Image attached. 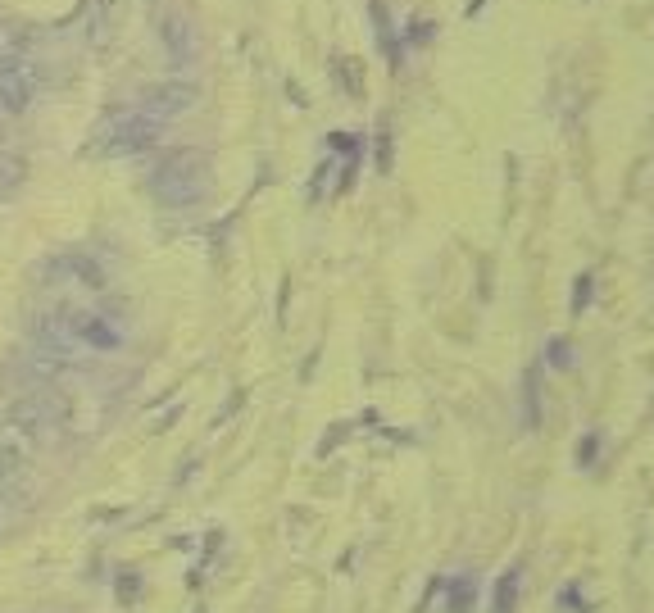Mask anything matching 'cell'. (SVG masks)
Returning a JSON list of instances; mask_svg holds the SVG:
<instances>
[{
    "mask_svg": "<svg viewBox=\"0 0 654 613\" xmlns=\"http://www.w3.org/2000/svg\"><path fill=\"white\" fill-rule=\"evenodd\" d=\"M0 509H5V505H0Z\"/></svg>",
    "mask_w": 654,
    "mask_h": 613,
    "instance_id": "15",
    "label": "cell"
},
{
    "mask_svg": "<svg viewBox=\"0 0 654 613\" xmlns=\"http://www.w3.org/2000/svg\"><path fill=\"white\" fill-rule=\"evenodd\" d=\"M69 327L87 355H109L123 346V323H114L109 314H91V309H69Z\"/></svg>",
    "mask_w": 654,
    "mask_h": 613,
    "instance_id": "4",
    "label": "cell"
},
{
    "mask_svg": "<svg viewBox=\"0 0 654 613\" xmlns=\"http://www.w3.org/2000/svg\"><path fill=\"white\" fill-rule=\"evenodd\" d=\"M23 182H28V159L14 155V150H0V200L14 196Z\"/></svg>",
    "mask_w": 654,
    "mask_h": 613,
    "instance_id": "8",
    "label": "cell"
},
{
    "mask_svg": "<svg viewBox=\"0 0 654 613\" xmlns=\"http://www.w3.org/2000/svg\"><path fill=\"white\" fill-rule=\"evenodd\" d=\"M159 37H164V46H169V60L173 64H187L191 60L196 41H191V23L182 19V14H169V19L159 23Z\"/></svg>",
    "mask_w": 654,
    "mask_h": 613,
    "instance_id": "7",
    "label": "cell"
},
{
    "mask_svg": "<svg viewBox=\"0 0 654 613\" xmlns=\"http://www.w3.org/2000/svg\"><path fill=\"white\" fill-rule=\"evenodd\" d=\"M550 364H555V368H568V341H564V337L550 341Z\"/></svg>",
    "mask_w": 654,
    "mask_h": 613,
    "instance_id": "13",
    "label": "cell"
},
{
    "mask_svg": "<svg viewBox=\"0 0 654 613\" xmlns=\"http://www.w3.org/2000/svg\"><path fill=\"white\" fill-rule=\"evenodd\" d=\"M514 600H518V568H509L496 586V613H514Z\"/></svg>",
    "mask_w": 654,
    "mask_h": 613,
    "instance_id": "10",
    "label": "cell"
},
{
    "mask_svg": "<svg viewBox=\"0 0 654 613\" xmlns=\"http://www.w3.org/2000/svg\"><path fill=\"white\" fill-rule=\"evenodd\" d=\"M196 105V87L191 82H155V87H146V96H141V114H150V119H173V114H182V109Z\"/></svg>",
    "mask_w": 654,
    "mask_h": 613,
    "instance_id": "6",
    "label": "cell"
},
{
    "mask_svg": "<svg viewBox=\"0 0 654 613\" xmlns=\"http://www.w3.org/2000/svg\"><path fill=\"white\" fill-rule=\"evenodd\" d=\"M60 268H64V273H73V277H82V282H87V287H105V277H100V268L96 264H91V259L87 255H64L60 259Z\"/></svg>",
    "mask_w": 654,
    "mask_h": 613,
    "instance_id": "9",
    "label": "cell"
},
{
    "mask_svg": "<svg viewBox=\"0 0 654 613\" xmlns=\"http://www.w3.org/2000/svg\"><path fill=\"white\" fill-rule=\"evenodd\" d=\"M155 137H159V119L141 114V109H119V114H109V123L96 132L100 150H109V155H137V150L155 146Z\"/></svg>",
    "mask_w": 654,
    "mask_h": 613,
    "instance_id": "3",
    "label": "cell"
},
{
    "mask_svg": "<svg viewBox=\"0 0 654 613\" xmlns=\"http://www.w3.org/2000/svg\"><path fill=\"white\" fill-rule=\"evenodd\" d=\"M523 405H527L523 423H527V427H536V368H527V382H523Z\"/></svg>",
    "mask_w": 654,
    "mask_h": 613,
    "instance_id": "12",
    "label": "cell"
},
{
    "mask_svg": "<svg viewBox=\"0 0 654 613\" xmlns=\"http://www.w3.org/2000/svg\"><path fill=\"white\" fill-rule=\"evenodd\" d=\"M209 191V164L200 150H169L150 173V196L164 209H191Z\"/></svg>",
    "mask_w": 654,
    "mask_h": 613,
    "instance_id": "1",
    "label": "cell"
},
{
    "mask_svg": "<svg viewBox=\"0 0 654 613\" xmlns=\"http://www.w3.org/2000/svg\"><path fill=\"white\" fill-rule=\"evenodd\" d=\"M473 577H455V582H450V613H468V604H473Z\"/></svg>",
    "mask_w": 654,
    "mask_h": 613,
    "instance_id": "11",
    "label": "cell"
},
{
    "mask_svg": "<svg viewBox=\"0 0 654 613\" xmlns=\"http://www.w3.org/2000/svg\"><path fill=\"white\" fill-rule=\"evenodd\" d=\"M41 450H46V441H41L37 432H28V427H23L19 418H10L5 409H0V459H5V464H10L14 473L28 477Z\"/></svg>",
    "mask_w": 654,
    "mask_h": 613,
    "instance_id": "5",
    "label": "cell"
},
{
    "mask_svg": "<svg viewBox=\"0 0 654 613\" xmlns=\"http://www.w3.org/2000/svg\"><path fill=\"white\" fill-rule=\"evenodd\" d=\"M586 300H591V277H577V296H573V314L577 309L586 305Z\"/></svg>",
    "mask_w": 654,
    "mask_h": 613,
    "instance_id": "14",
    "label": "cell"
},
{
    "mask_svg": "<svg viewBox=\"0 0 654 613\" xmlns=\"http://www.w3.org/2000/svg\"><path fill=\"white\" fill-rule=\"evenodd\" d=\"M5 414L19 418L28 432H37L41 441H50V436L60 432L64 423L73 418V400L64 396L60 386H50V382H37L32 391H23V396H14L10 405H5Z\"/></svg>",
    "mask_w": 654,
    "mask_h": 613,
    "instance_id": "2",
    "label": "cell"
}]
</instances>
